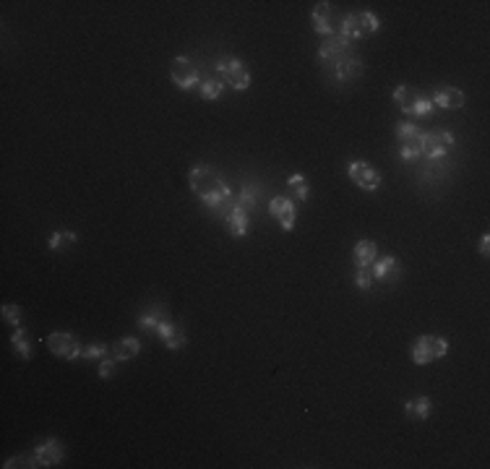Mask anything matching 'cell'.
Instances as JSON below:
<instances>
[{
	"instance_id": "cell-1",
	"label": "cell",
	"mask_w": 490,
	"mask_h": 469,
	"mask_svg": "<svg viewBox=\"0 0 490 469\" xmlns=\"http://www.w3.org/2000/svg\"><path fill=\"white\" fill-rule=\"evenodd\" d=\"M188 185L196 193V198L204 203L209 212L219 214V217H227V212L232 209V201H235V193L227 185L217 170L212 165H193L191 172H188Z\"/></svg>"
},
{
	"instance_id": "cell-2",
	"label": "cell",
	"mask_w": 490,
	"mask_h": 469,
	"mask_svg": "<svg viewBox=\"0 0 490 469\" xmlns=\"http://www.w3.org/2000/svg\"><path fill=\"white\" fill-rule=\"evenodd\" d=\"M379 29H381L379 16L370 13V11H362V13H347V16L342 19V27H339L336 34H339L344 42L355 45V42H360V39L376 34Z\"/></svg>"
},
{
	"instance_id": "cell-3",
	"label": "cell",
	"mask_w": 490,
	"mask_h": 469,
	"mask_svg": "<svg viewBox=\"0 0 490 469\" xmlns=\"http://www.w3.org/2000/svg\"><path fill=\"white\" fill-rule=\"evenodd\" d=\"M456 147V138H454L451 130L446 128H433L420 136V154L426 156L428 162H444L449 151Z\"/></svg>"
},
{
	"instance_id": "cell-4",
	"label": "cell",
	"mask_w": 490,
	"mask_h": 469,
	"mask_svg": "<svg viewBox=\"0 0 490 469\" xmlns=\"http://www.w3.org/2000/svg\"><path fill=\"white\" fill-rule=\"evenodd\" d=\"M217 74H219V79H222L230 89H235V92H248L250 89V71H248V65L243 63L240 57H219L217 60Z\"/></svg>"
},
{
	"instance_id": "cell-5",
	"label": "cell",
	"mask_w": 490,
	"mask_h": 469,
	"mask_svg": "<svg viewBox=\"0 0 490 469\" xmlns=\"http://www.w3.org/2000/svg\"><path fill=\"white\" fill-rule=\"evenodd\" d=\"M449 352V341L438 334H426L412 344V362L415 365H428V362H435L441 360Z\"/></svg>"
},
{
	"instance_id": "cell-6",
	"label": "cell",
	"mask_w": 490,
	"mask_h": 469,
	"mask_svg": "<svg viewBox=\"0 0 490 469\" xmlns=\"http://www.w3.org/2000/svg\"><path fill=\"white\" fill-rule=\"evenodd\" d=\"M45 344H47V350L60 360H68V362H71V360H81L83 344H81V339L71 332H53L45 339Z\"/></svg>"
},
{
	"instance_id": "cell-7",
	"label": "cell",
	"mask_w": 490,
	"mask_h": 469,
	"mask_svg": "<svg viewBox=\"0 0 490 469\" xmlns=\"http://www.w3.org/2000/svg\"><path fill=\"white\" fill-rule=\"evenodd\" d=\"M170 79H172V83H175L177 89L191 92V89H198V83H201V71H198V65H196L191 57L180 55L170 63Z\"/></svg>"
},
{
	"instance_id": "cell-8",
	"label": "cell",
	"mask_w": 490,
	"mask_h": 469,
	"mask_svg": "<svg viewBox=\"0 0 490 469\" xmlns=\"http://www.w3.org/2000/svg\"><path fill=\"white\" fill-rule=\"evenodd\" d=\"M420 136H423V130L417 128L415 123H399L397 125V141H399V156H402V162H417L420 159Z\"/></svg>"
},
{
	"instance_id": "cell-9",
	"label": "cell",
	"mask_w": 490,
	"mask_h": 469,
	"mask_svg": "<svg viewBox=\"0 0 490 469\" xmlns=\"http://www.w3.org/2000/svg\"><path fill=\"white\" fill-rule=\"evenodd\" d=\"M329 76H332V81L334 83H350V81H355L358 76L362 74V60L355 53H344V55H339V57H334V60H329Z\"/></svg>"
},
{
	"instance_id": "cell-10",
	"label": "cell",
	"mask_w": 490,
	"mask_h": 469,
	"mask_svg": "<svg viewBox=\"0 0 490 469\" xmlns=\"http://www.w3.org/2000/svg\"><path fill=\"white\" fill-rule=\"evenodd\" d=\"M347 175H350L352 183L358 185V188H362V191H379L381 188V172L370 165V162H362V159L350 162V165H347Z\"/></svg>"
},
{
	"instance_id": "cell-11",
	"label": "cell",
	"mask_w": 490,
	"mask_h": 469,
	"mask_svg": "<svg viewBox=\"0 0 490 469\" xmlns=\"http://www.w3.org/2000/svg\"><path fill=\"white\" fill-rule=\"evenodd\" d=\"M268 214L279 222V227L285 232L295 230V222H297V203L290 198V196H274L268 201Z\"/></svg>"
},
{
	"instance_id": "cell-12",
	"label": "cell",
	"mask_w": 490,
	"mask_h": 469,
	"mask_svg": "<svg viewBox=\"0 0 490 469\" xmlns=\"http://www.w3.org/2000/svg\"><path fill=\"white\" fill-rule=\"evenodd\" d=\"M63 456H65V449L57 438H50V441L39 443L37 449H34V461H37V467H55V464L63 461Z\"/></svg>"
},
{
	"instance_id": "cell-13",
	"label": "cell",
	"mask_w": 490,
	"mask_h": 469,
	"mask_svg": "<svg viewBox=\"0 0 490 469\" xmlns=\"http://www.w3.org/2000/svg\"><path fill=\"white\" fill-rule=\"evenodd\" d=\"M373 279L381 282V285H394L399 276H402V264H399L397 256H383L381 261L373 264Z\"/></svg>"
},
{
	"instance_id": "cell-14",
	"label": "cell",
	"mask_w": 490,
	"mask_h": 469,
	"mask_svg": "<svg viewBox=\"0 0 490 469\" xmlns=\"http://www.w3.org/2000/svg\"><path fill=\"white\" fill-rule=\"evenodd\" d=\"M430 100H433V104L435 107H441V110H462L467 97H464V92L462 89H456V86H438Z\"/></svg>"
},
{
	"instance_id": "cell-15",
	"label": "cell",
	"mask_w": 490,
	"mask_h": 469,
	"mask_svg": "<svg viewBox=\"0 0 490 469\" xmlns=\"http://www.w3.org/2000/svg\"><path fill=\"white\" fill-rule=\"evenodd\" d=\"M154 332H157V337L159 339H162V344H165L167 350H183L185 347V332L183 329H180V326H177V323H172L170 321V318H165V321L159 323L157 329H154Z\"/></svg>"
},
{
	"instance_id": "cell-16",
	"label": "cell",
	"mask_w": 490,
	"mask_h": 469,
	"mask_svg": "<svg viewBox=\"0 0 490 469\" xmlns=\"http://www.w3.org/2000/svg\"><path fill=\"white\" fill-rule=\"evenodd\" d=\"M311 24H313V29L324 39L332 37V34H336V32H334V8H332V3H315L313 13H311Z\"/></svg>"
},
{
	"instance_id": "cell-17",
	"label": "cell",
	"mask_w": 490,
	"mask_h": 469,
	"mask_svg": "<svg viewBox=\"0 0 490 469\" xmlns=\"http://www.w3.org/2000/svg\"><path fill=\"white\" fill-rule=\"evenodd\" d=\"M224 222H227V227H230L232 238H248V232H250V214L245 212V209H240V206H235V203H232V209L227 212Z\"/></svg>"
},
{
	"instance_id": "cell-18",
	"label": "cell",
	"mask_w": 490,
	"mask_h": 469,
	"mask_svg": "<svg viewBox=\"0 0 490 469\" xmlns=\"http://www.w3.org/2000/svg\"><path fill=\"white\" fill-rule=\"evenodd\" d=\"M376 256H379V245H376L373 240H360V243H355V248H352V261H355V266L358 269H373Z\"/></svg>"
},
{
	"instance_id": "cell-19",
	"label": "cell",
	"mask_w": 490,
	"mask_h": 469,
	"mask_svg": "<svg viewBox=\"0 0 490 469\" xmlns=\"http://www.w3.org/2000/svg\"><path fill=\"white\" fill-rule=\"evenodd\" d=\"M350 47H352L350 42H344L339 34H332V37H326L324 42H321V47H318V60H321V63H329L334 57L350 53Z\"/></svg>"
},
{
	"instance_id": "cell-20",
	"label": "cell",
	"mask_w": 490,
	"mask_h": 469,
	"mask_svg": "<svg viewBox=\"0 0 490 469\" xmlns=\"http://www.w3.org/2000/svg\"><path fill=\"white\" fill-rule=\"evenodd\" d=\"M261 198V183H256V180H248V183H243L240 188V193H235V206H240V209H245L248 214H253V209H256V203H259Z\"/></svg>"
},
{
	"instance_id": "cell-21",
	"label": "cell",
	"mask_w": 490,
	"mask_h": 469,
	"mask_svg": "<svg viewBox=\"0 0 490 469\" xmlns=\"http://www.w3.org/2000/svg\"><path fill=\"white\" fill-rule=\"evenodd\" d=\"M139 352H141V341L133 339V337H123V339H118L110 347V355L118 360V362H128V360H133Z\"/></svg>"
},
{
	"instance_id": "cell-22",
	"label": "cell",
	"mask_w": 490,
	"mask_h": 469,
	"mask_svg": "<svg viewBox=\"0 0 490 469\" xmlns=\"http://www.w3.org/2000/svg\"><path fill=\"white\" fill-rule=\"evenodd\" d=\"M433 412V399L430 396H415V399H409L404 402V414H407L409 420H428Z\"/></svg>"
},
{
	"instance_id": "cell-23",
	"label": "cell",
	"mask_w": 490,
	"mask_h": 469,
	"mask_svg": "<svg viewBox=\"0 0 490 469\" xmlns=\"http://www.w3.org/2000/svg\"><path fill=\"white\" fill-rule=\"evenodd\" d=\"M287 193L292 201H308L311 198V183H308V177L303 175H290L287 177Z\"/></svg>"
},
{
	"instance_id": "cell-24",
	"label": "cell",
	"mask_w": 490,
	"mask_h": 469,
	"mask_svg": "<svg viewBox=\"0 0 490 469\" xmlns=\"http://www.w3.org/2000/svg\"><path fill=\"white\" fill-rule=\"evenodd\" d=\"M420 94L409 86V83H399L397 89H394V102H397V107L402 112H407V115H412V107H415V102Z\"/></svg>"
},
{
	"instance_id": "cell-25",
	"label": "cell",
	"mask_w": 490,
	"mask_h": 469,
	"mask_svg": "<svg viewBox=\"0 0 490 469\" xmlns=\"http://www.w3.org/2000/svg\"><path fill=\"white\" fill-rule=\"evenodd\" d=\"M165 318H167V308H162V305H151L149 311L141 313L136 323H139L141 329H147V332H154Z\"/></svg>"
},
{
	"instance_id": "cell-26",
	"label": "cell",
	"mask_w": 490,
	"mask_h": 469,
	"mask_svg": "<svg viewBox=\"0 0 490 469\" xmlns=\"http://www.w3.org/2000/svg\"><path fill=\"white\" fill-rule=\"evenodd\" d=\"M76 243H79V235L76 232H71V230H57V232H53L50 235V250L53 253H63V250H68V248H74Z\"/></svg>"
},
{
	"instance_id": "cell-27",
	"label": "cell",
	"mask_w": 490,
	"mask_h": 469,
	"mask_svg": "<svg viewBox=\"0 0 490 469\" xmlns=\"http://www.w3.org/2000/svg\"><path fill=\"white\" fill-rule=\"evenodd\" d=\"M224 94V81L222 79H201V83H198V97L206 102H214V100H219Z\"/></svg>"
},
{
	"instance_id": "cell-28",
	"label": "cell",
	"mask_w": 490,
	"mask_h": 469,
	"mask_svg": "<svg viewBox=\"0 0 490 469\" xmlns=\"http://www.w3.org/2000/svg\"><path fill=\"white\" fill-rule=\"evenodd\" d=\"M11 347H13V352L16 355H21L24 360H32V339H29V332L27 329H16L13 332V337H11Z\"/></svg>"
},
{
	"instance_id": "cell-29",
	"label": "cell",
	"mask_w": 490,
	"mask_h": 469,
	"mask_svg": "<svg viewBox=\"0 0 490 469\" xmlns=\"http://www.w3.org/2000/svg\"><path fill=\"white\" fill-rule=\"evenodd\" d=\"M0 315H3V321L8 323V326H13V329H19L21 326V308L19 305H3V311H0Z\"/></svg>"
},
{
	"instance_id": "cell-30",
	"label": "cell",
	"mask_w": 490,
	"mask_h": 469,
	"mask_svg": "<svg viewBox=\"0 0 490 469\" xmlns=\"http://www.w3.org/2000/svg\"><path fill=\"white\" fill-rule=\"evenodd\" d=\"M433 107H435L433 100L420 94V97H417V102H415V107H412V118H428V115L433 112Z\"/></svg>"
},
{
	"instance_id": "cell-31",
	"label": "cell",
	"mask_w": 490,
	"mask_h": 469,
	"mask_svg": "<svg viewBox=\"0 0 490 469\" xmlns=\"http://www.w3.org/2000/svg\"><path fill=\"white\" fill-rule=\"evenodd\" d=\"M107 355H110L107 344H89V347H83L81 360H104Z\"/></svg>"
},
{
	"instance_id": "cell-32",
	"label": "cell",
	"mask_w": 490,
	"mask_h": 469,
	"mask_svg": "<svg viewBox=\"0 0 490 469\" xmlns=\"http://www.w3.org/2000/svg\"><path fill=\"white\" fill-rule=\"evenodd\" d=\"M355 285L360 287V290H373V285H376V279H373V271L370 269H358L355 271Z\"/></svg>"
},
{
	"instance_id": "cell-33",
	"label": "cell",
	"mask_w": 490,
	"mask_h": 469,
	"mask_svg": "<svg viewBox=\"0 0 490 469\" xmlns=\"http://www.w3.org/2000/svg\"><path fill=\"white\" fill-rule=\"evenodd\" d=\"M6 469H13V467H37V461H34V454L32 456H24V454H19V456H11L6 464H3Z\"/></svg>"
},
{
	"instance_id": "cell-34",
	"label": "cell",
	"mask_w": 490,
	"mask_h": 469,
	"mask_svg": "<svg viewBox=\"0 0 490 469\" xmlns=\"http://www.w3.org/2000/svg\"><path fill=\"white\" fill-rule=\"evenodd\" d=\"M115 365H118V360L112 358V355H107L104 360H100V378H102V381H107V378L112 376V368H115Z\"/></svg>"
},
{
	"instance_id": "cell-35",
	"label": "cell",
	"mask_w": 490,
	"mask_h": 469,
	"mask_svg": "<svg viewBox=\"0 0 490 469\" xmlns=\"http://www.w3.org/2000/svg\"><path fill=\"white\" fill-rule=\"evenodd\" d=\"M480 256L482 258L490 256V235H488V232H485V235L480 238Z\"/></svg>"
}]
</instances>
